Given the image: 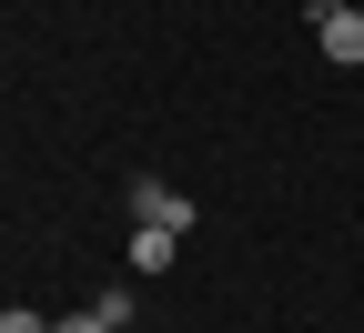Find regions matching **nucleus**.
I'll return each mask as SVG.
<instances>
[{
  "label": "nucleus",
  "mask_w": 364,
  "mask_h": 333,
  "mask_svg": "<svg viewBox=\"0 0 364 333\" xmlns=\"http://www.w3.org/2000/svg\"><path fill=\"white\" fill-rule=\"evenodd\" d=\"M132 222H152V232H193V192H172V182H152V172H132Z\"/></svg>",
  "instance_id": "f257e3e1"
},
{
  "label": "nucleus",
  "mask_w": 364,
  "mask_h": 333,
  "mask_svg": "<svg viewBox=\"0 0 364 333\" xmlns=\"http://www.w3.org/2000/svg\"><path fill=\"white\" fill-rule=\"evenodd\" d=\"M172 263H182V232H152V222H132V273L152 283V273H172Z\"/></svg>",
  "instance_id": "f03ea898"
},
{
  "label": "nucleus",
  "mask_w": 364,
  "mask_h": 333,
  "mask_svg": "<svg viewBox=\"0 0 364 333\" xmlns=\"http://www.w3.org/2000/svg\"><path fill=\"white\" fill-rule=\"evenodd\" d=\"M314 40H324V61H334V71H354V61H364V11H334Z\"/></svg>",
  "instance_id": "7ed1b4c3"
},
{
  "label": "nucleus",
  "mask_w": 364,
  "mask_h": 333,
  "mask_svg": "<svg viewBox=\"0 0 364 333\" xmlns=\"http://www.w3.org/2000/svg\"><path fill=\"white\" fill-rule=\"evenodd\" d=\"M0 333H51V313H31V303H11V313H0Z\"/></svg>",
  "instance_id": "20e7f679"
},
{
  "label": "nucleus",
  "mask_w": 364,
  "mask_h": 333,
  "mask_svg": "<svg viewBox=\"0 0 364 333\" xmlns=\"http://www.w3.org/2000/svg\"><path fill=\"white\" fill-rule=\"evenodd\" d=\"M51 333H112V323H102V313H61Z\"/></svg>",
  "instance_id": "39448f33"
},
{
  "label": "nucleus",
  "mask_w": 364,
  "mask_h": 333,
  "mask_svg": "<svg viewBox=\"0 0 364 333\" xmlns=\"http://www.w3.org/2000/svg\"><path fill=\"white\" fill-rule=\"evenodd\" d=\"M334 11H354V0H314V21H334Z\"/></svg>",
  "instance_id": "423d86ee"
}]
</instances>
